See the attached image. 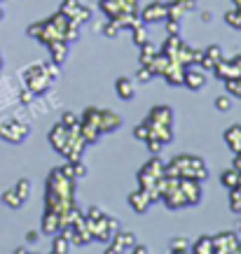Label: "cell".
Segmentation results:
<instances>
[{"label": "cell", "instance_id": "cell-16", "mask_svg": "<svg viewBox=\"0 0 241 254\" xmlns=\"http://www.w3.org/2000/svg\"><path fill=\"white\" fill-rule=\"evenodd\" d=\"M115 89H117V96H120L122 100H131L133 96H136V91H133V82L129 77H117Z\"/></svg>", "mask_w": 241, "mask_h": 254}, {"label": "cell", "instance_id": "cell-31", "mask_svg": "<svg viewBox=\"0 0 241 254\" xmlns=\"http://www.w3.org/2000/svg\"><path fill=\"white\" fill-rule=\"evenodd\" d=\"M225 21H227V26H232V28H241V14H239V9L234 7V9H230L225 14Z\"/></svg>", "mask_w": 241, "mask_h": 254}, {"label": "cell", "instance_id": "cell-26", "mask_svg": "<svg viewBox=\"0 0 241 254\" xmlns=\"http://www.w3.org/2000/svg\"><path fill=\"white\" fill-rule=\"evenodd\" d=\"M2 203H5L7 208H12V210H16V208H21L23 205V200L19 198V193H16L14 189H7V191L2 193Z\"/></svg>", "mask_w": 241, "mask_h": 254}, {"label": "cell", "instance_id": "cell-35", "mask_svg": "<svg viewBox=\"0 0 241 254\" xmlns=\"http://www.w3.org/2000/svg\"><path fill=\"white\" fill-rule=\"evenodd\" d=\"M145 145H148V152L152 156L159 154V152L164 149V142H162V140H157V138H148V140H145Z\"/></svg>", "mask_w": 241, "mask_h": 254}, {"label": "cell", "instance_id": "cell-15", "mask_svg": "<svg viewBox=\"0 0 241 254\" xmlns=\"http://www.w3.org/2000/svg\"><path fill=\"white\" fill-rule=\"evenodd\" d=\"M61 231V222H59V212L47 210L42 217V233H59Z\"/></svg>", "mask_w": 241, "mask_h": 254}, {"label": "cell", "instance_id": "cell-19", "mask_svg": "<svg viewBox=\"0 0 241 254\" xmlns=\"http://www.w3.org/2000/svg\"><path fill=\"white\" fill-rule=\"evenodd\" d=\"M220 182H223V187H225V189H234V187L241 185V173L237 168L225 170V173L220 175Z\"/></svg>", "mask_w": 241, "mask_h": 254}, {"label": "cell", "instance_id": "cell-14", "mask_svg": "<svg viewBox=\"0 0 241 254\" xmlns=\"http://www.w3.org/2000/svg\"><path fill=\"white\" fill-rule=\"evenodd\" d=\"M183 75H185V65H180L178 61H171L169 68L162 72V77L169 82L171 86H180L183 84Z\"/></svg>", "mask_w": 241, "mask_h": 254}, {"label": "cell", "instance_id": "cell-27", "mask_svg": "<svg viewBox=\"0 0 241 254\" xmlns=\"http://www.w3.org/2000/svg\"><path fill=\"white\" fill-rule=\"evenodd\" d=\"M230 208H232V212L241 215V185L230 189Z\"/></svg>", "mask_w": 241, "mask_h": 254}, {"label": "cell", "instance_id": "cell-3", "mask_svg": "<svg viewBox=\"0 0 241 254\" xmlns=\"http://www.w3.org/2000/svg\"><path fill=\"white\" fill-rule=\"evenodd\" d=\"M52 82H54V79H52V75H49V70H47L45 63H35V65H31V68L26 70V89H31L35 96L45 93Z\"/></svg>", "mask_w": 241, "mask_h": 254}, {"label": "cell", "instance_id": "cell-1", "mask_svg": "<svg viewBox=\"0 0 241 254\" xmlns=\"http://www.w3.org/2000/svg\"><path fill=\"white\" fill-rule=\"evenodd\" d=\"M164 173L176 177H192V180H199L204 182L209 177V166L202 156L195 154H178L173 156L169 163H164Z\"/></svg>", "mask_w": 241, "mask_h": 254}, {"label": "cell", "instance_id": "cell-36", "mask_svg": "<svg viewBox=\"0 0 241 254\" xmlns=\"http://www.w3.org/2000/svg\"><path fill=\"white\" fill-rule=\"evenodd\" d=\"M136 77H138V82H150V79L155 77V75H152L150 65H143V63H140V68H138V72H136Z\"/></svg>", "mask_w": 241, "mask_h": 254}, {"label": "cell", "instance_id": "cell-13", "mask_svg": "<svg viewBox=\"0 0 241 254\" xmlns=\"http://www.w3.org/2000/svg\"><path fill=\"white\" fill-rule=\"evenodd\" d=\"M129 205L133 208V212H145V210L152 205V200H150V196H148V191L145 189H136V191H131L129 193Z\"/></svg>", "mask_w": 241, "mask_h": 254}, {"label": "cell", "instance_id": "cell-24", "mask_svg": "<svg viewBox=\"0 0 241 254\" xmlns=\"http://www.w3.org/2000/svg\"><path fill=\"white\" fill-rule=\"evenodd\" d=\"M131 35H133V42H136V45H143V42H145V40H148V31H145V23H143V21H140V19H138V21H136V23H133V26H131Z\"/></svg>", "mask_w": 241, "mask_h": 254}, {"label": "cell", "instance_id": "cell-29", "mask_svg": "<svg viewBox=\"0 0 241 254\" xmlns=\"http://www.w3.org/2000/svg\"><path fill=\"white\" fill-rule=\"evenodd\" d=\"M204 56L211 59L213 63H218L220 59H223V49H220V45H209L206 49H204Z\"/></svg>", "mask_w": 241, "mask_h": 254}, {"label": "cell", "instance_id": "cell-22", "mask_svg": "<svg viewBox=\"0 0 241 254\" xmlns=\"http://www.w3.org/2000/svg\"><path fill=\"white\" fill-rule=\"evenodd\" d=\"M157 52H159V49H157V47L152 45L150 40H145V42L140 45V63H143V65H148V63L155 59Z\"/></svg>", "mask_w": 241, "mask_h": 254}, {"label": "cell", "instance_id": "cell-25", "mask_svg": "<svg viewBox=\"0 0 241 254\" xmlns=\"http://www.w3.org/2000/svg\"><path fill=\"white\" fill-rule=\"evenodd\" d=\"M31 189H33L31 180H26V177H21V180L14 185V191L19 193V198H21L23 203H26V200H28V196H31Z\"/></svg>", "mask_w": 241, "mask_h": 254}, {"label": "cell", "instance_id": "cell-2", "mask_svg": "<svg viewBox=\"0 0 241 254\" xmlns=\"http://www.w3.org/2000/svg\"><path fill=\"white\" fill-rule=\"evenodd\" d=\"M87 229L92 231L94 240H99V243H110V238H113L115 231L120 229V222H117V217L103 215V217H99V219H87Z\"/></svg>", "mask_w": 241, "mask_h": 254}, {"label": "cell", "instance_id": "cell-49", "mask_svg": "<svg viewBox=\"0 0 241 254\" xmlns=\"http://www.w3.org/2000/svg\"><path fill=\"white\" fill-rule=\"evenodd\" d=\"M0 2H2V0H0Z\"/></svg>", "mask_w": 241, "mask_h": 254}, {"label": "cell", "instance_id": "cell-30", "mask_svg": "<svg viewBox=\"0 0 241 254\" xmlns=\"http://www.w3.org/2000/svg\"><path fill=\"white\" fill-rule=\"evenodd\" d=\"M133 138H136V140H143V142H145V140L150 138V124L148 122H140L138 126L133 128Z\"/></svg>", "mask_w": 241, "mask_h": 254}, {"label": "cell", "instance_id": "cell-34", "mask_svg": "<svg viewBox=\"0 0 241 254\" xmlns=\"http://www.w3.org/2000/svg\"><path fill=\"white\" fill-rule=\"evenodd\" d=\"M61 124L63 126H68V128H80V117L73 115V112H63Z\"/></svg>", "mask_w": 241, "mask_h": 254}, {"label": "cell", "instance_id": "cell-11", "mask_svg": "<svg viewBox=\"0 0 241 254\" xmlns=\"http://www.w3.org/2000/svg\"><path fill=\"white\" fill-rule=\"evenodd\" d=\"M166 7H169V16L166 19H178L180 21L185 14L197 9V0H171V2H166Z\"/></svg>", "mask_w": 241, "mask_h": 254}, {"label": "cell", "instance_id": "cell-37", "mask_svg": "<svg viewBox=\"0 0 241 254\" xmlns=\"http://www.w3.org/2000/svg\"><path fill=\"white\" fill-rule=\"evenodd\" d=\"M166 21V33L169 35H180V21L178 19H164Z\"/></svg>", "mask_w": 241, "mask_h": 254}, {"label": "cell", "instance_id": "cell-39", "mask_svg": "<svg viewBox=\"0 0 241 254\" xmlns=\"http://www.w3.org/2000/svg\"><path fill=\"white\" fill-rule=\"evenodd\" d=\"M103 33H106V38H115L117 33H120V26H117L115 21H106V26H103Z\"/></svg>", "mask_w": 241, "mask_h": 254}, {"label": "cell", "instance_id": "cell-18", "mask_svg": "<svg viewBox=\"0 0 241 254\" xmlns=\"http://www.w3.org/2000/svg\"><path fill=\"white\" fill-rule=\"evenodd\" d=\"M225 142L232 152H241V126H230V128H227Z\"/></svg>", "mask_w": 241, "mask_h": 254}, {"label": "cell", "instance_id": "cell-21", "mask_svg": "<svg viewBox=\"0 0 241 254\" xmlns=\"http://www.w3.org/2000/svg\"><path fill=\"white\" fill-rule=\"evenodd\" d=\"M169 250H171L173 254H187L192 250V243L187 238H183V236H176V238H171V243H169Z\"/></svg>", "mask_w": 241, "mask_h": 254}, {"label": "cell", "instance_id": "cell-28", "mask_svg": "<svg viewBox=\"0 0 241 254\" xmlns=\"http://www.w3.org/2000/svg\"><path fill=\"white\" fill-rule=\"evenodd\" d=\"M80 5H82L80 0H63V2H61V9H59V12H63L66 16H75V12L80 9Z\"/></svg>", "mask_w": 241, "mask_h": 254}, {"label": "cell", "instance_id": "cell-5", "mask_svg": "<svg viewBox=\"0 0 241 254\" xmlns=\"http://www.w3.org/2000/svg\"><path fill=\"white\" fill-rule=\"evenodd\" d=\"M211 238H213V254H239L241 238L234 231H220Z\"/></svg>", "mask_w": 241, "mask_h": 254}, {"label": "cell", "instance_id": "cell-44", "mask_svg": "<svg viewBox=\"0 0 241 254\" xmlns=\"http://www.w3.org/2000/svg\"><path fill=\"white\" fill-rule=\"evenodd\" d=\"M232 168H237L241 173V152H234V163H232Z\"/></svg>", "mask_w": 241, "mask_h": 254}, {"label": "cell", "instance_id": "cell-6", "mask_svg": "<svg viewBox=\"0 0 241 254\" xmlns=\"http://www.w3.org/2000/svg\"><path fill=\"white\" fill-rule=\"evenodd\" d=\"M166 16H169V7H166V2H162V0L148 2L143 9H138V19L143 23H159Z\"/></svg>", "mask_w": 241, "mask_h": 254}, {"label": "cell", "instance_id": "cell-33", "mask_svg": "<svg viewBox=\"0 0 241 254\" xmlns=\"http://www.w3.org/2000/svg\"><path fill=\"white\" fill-rule=\"evenodd\" d=\"M75 23H85V21H89L92 19V9L89 7H85V5H80V9L75 12V16H70Z\"/></svg>", "mask_w": 241, "mask_h": 254}, {"label": "cell", "instance_id": "cell-4", "mask_svg": "<svg viewBox=\"0 0 241 254\" xmlns=\"http://www.w3.org/2000/svg\"><path fill=\"white\" fill-rule=\"evenodd\" d=\"M28 133H31V126L19 122V119H7V122L0 124V138L12 142V145L23 142V140L28 138Z\"/></svg>", "mask_w": 241, "mask_h": 254}, {"label": "cell", "instance_id": "cell-43", "mask_svg": "<svg viewBox=\"0 0 241 254\" xmlns=\"http://www.w3.org/2000/svg\"><path fill=\"white\" fill-rule=\"evenodd\" d=\"M38 238H40V231H28L26 233V240H28V243H38Z\"/></svg>", "mask_w": 241, "mask_h": 254}, {"label": "cell", "instance_id": "cell-23", "mask_svg": "<svg viewBox=\"0 0 241 254\" xmlns=\"http://www.w3.org/2000/svg\"><path fill=\"white\" fill-rule=\"evenodd\" d=\"M70 250H73V243H70V238H66V236H56L54 245H52V252L54 254H68Z\"/></svg>", "mask_w": 241, "mask_h": 254}, {"label": "cell", "instance_id": "cell-47", "mask_svg": "<svg viewBox=\"0 0 241 254\" xmlns=\"http://www.w3.org/2000/svg\"><path fill=\"white\" fill-rule=\"evenodd\" d=\"M2 16H5V9H2V7H0V19H2Z\"/></svg>", "mask_w": 241, "mask_h": 254}, {"label": "cell", "instance_id": "cell-41", "mask_svg": "<svg viewBox=\"0 0 241 254\" xmlns=\"http://www.w3.org/2000/svg\"><path fill=\"white\" fill-rule=\"evenodd\" d=\"M33 98H35V93L31 89H23L21 91V103H33Z\"/></svg>", "mask_w": 241, "mask_h": 254}, {"label": "cell", "instance_id": "cell-48", "mask_svg": "<svg viewBox=\"0 0 241 254\" xmlns=\"http://www.w3.org/2000/svg\"><path fill=\"white\" fill-rule=\"evenodd\" d=\"M0 70H2V52H0Z\"/></svg>", "mask_w": 241, "mask_h": 254}, {"label": "cell", "instance_id": "cell-17", "mask_svg": "<svg viewBox=\"0 0 241 254\" xmlns=\"http://www.w3.org/2000/svg\"><path fill=\"white\" fill-rule=\"evenodd\" d=\"M49 54H52V63L56 65H61L66 59H68V42H54V45H49Z\"/></svg>", "mask_w": 241, "mask_h": 254}, {"label": "cell", "instance_id": "cell-42", "mask_svg": "<svg viewBox=\"0 0 241 254\" xmlns=\"http://www.w3.org/2000/svg\"><path fill=\"white\" fill-rule=\"evenodd\" d=\"M131 252H133V254H148L150 250H148V247H145V245H138V243H136V245L131 247Z\"/></svg>", "mask_w": 241, "mask_h": 254}, {"label": "cell", "instance_id": "cell-32", "mask_svg": "<svg viewBox=\"0 0 241 254\" xmlns=\"http://www.w3.org/2000/svg\"><path fill=\"white\" fill-rule=\"evenodd\" d=\"M70 163V170H73V177L75 180H80V177L87 175V166L82 163V159H78V161H68Z\"/></svg>", "mask_w": 241, "mask_h": 254}, {"label": "cell", "instance_id": "cell-38", "mask_svg": "<svg viewBox=\"0 0 241 254\" xmlns=\"http://www.w3.org/2000/svg\"><path fill=\"white\" fill-rule=\"evenodd\" d=\"M216 108H218L220 112H227V110L232 108V98H230V96H218V98H216Z\"/></svg>", "mask_w": 241, "mask_h": 254}, {"label": "cell", "instance_id": "cell-20", "mask_svg": "<svg viewBox=\"0 0 241 254\" xmlns=\"http://www.w3.org/2000/svg\"><path fill=\"white\" fill-rule=\"evenodd\" d=\"M190 252H197V254H213V238L211 236H202L192 243V250Z\"/></svg>", "mask_w": 241, "mask_h": 254}, {"label": "cell", "instance_id": "cell-8", "mask_svg": "<svg viewBox=\"0 0 241 254\" xmlns=\"http://www.w3.org/2000/svg\"><path fill=\"white\" fill-rule=\"evenodd\" d=\"M136 245V236L131 231H120L117 229L115 236L110 238V247H106V252L108 254H117V252H126V250H131Z\"/></svg>", "mask_w": 241, "mask_h": 254}, {"label": "cell", "instance_id": "cell-40", "mask_svg": "<svg viewBox=\"0 0 241 254\" xmlns=\"http://www.w3.org/2000/svg\"><path fill=\"white\" fill-rule=\"evenodd\" d=\"M103 215H106V212H103V210L101 208H99V205H92V208H89V210H87V219H99V217H103Z\"/></svg>", "mask_w": 241, "mask_h": 254}, {"label": "cell", "instance_id": "cell-9", "mask_svg": "<svg viewBox=\"0 0 241 254\" xmlns=\"http://www.w3.org/2000/svg\"><path fill=\"white\" fill-rule=\"evenodd\" d=\"M150 126H173V110L169 105H155L145 117Z\"/></svg>", "mask_w": 241, "mask_h": 254}, {"label": "cell", "instance_id": "cell-12", "mask_svg": "<svg viewBox=\"0 0 241 254\" xmlns=\"http://www.w3.org/2000/svg\"><path fill=\"white\" fill-rule=\"evenodd\" d=\"M120 126H122V119H120L117 112H113V110H101V117H99V128H101V133H113V131H117Z\"/></svg>", "mask_w": 241, "mask_h": 254}, {"label": "cell", "instance_id": "cell-46", "mask_svg": "<svg viewBox=\"0 0 241 254\" xmlns=\"http://www.w3.org/2000/svg\"><path fill=\"white\" fill-rule=\"evenodd\" d=\"M232 2H234V7H239L241 5V0H232Z\"/></svg>", "mask_w": 241, "mask_h": 254}, {"label": "cell", "instance_id": "cell-7", "mask_svg": "<svg viewBox=\"0 0 241 254\" xmlns=\"http://www.w3.org/2000/svg\"><path fill=\"white\" fill-rule=\"evenodd\" d=\"M178 189L183 191V196L187 198L190 205H197L202 200V182L199 180H192V177H178Z\"/></svg>", "mask_w": 241, "mask_h": 254}, {"label": "cell", "instance_id": "cell-10", "mask_svg": "<svg viewBox=\"0 0 241 254\" xmlns=\"http://www.w3.org/2000/svg\"><path fill=\"white\" fill-rule=\"evenodd\" d=\"M183 84L190 91H199L206 84V70L197 68V65H185V75H183Z\"/></svg>", "mask_w": 241, "mask_h": 254}, {"label": "cell", "instance_id": "cell-45", "mask_svg": "<svg viewBox=\"0 0 241 254\" xmlns=\"http://www.w3.org/2000/svg\"><path fill=\"white\" fill-rule=\"evenodd\" d=\"M202 21L204 23H211V21H213V12H202Z\"/></svg>", "mask_w": 241, "mask_h": 254}]
</instances>
